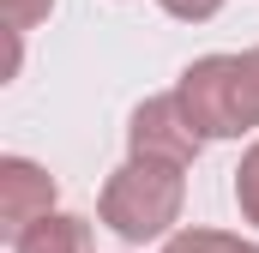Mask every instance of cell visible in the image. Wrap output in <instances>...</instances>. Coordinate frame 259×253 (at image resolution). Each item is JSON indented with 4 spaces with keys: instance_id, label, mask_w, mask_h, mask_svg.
Instances as JSON below:
<instances>
[{
    "instance_id": "52a82bcc",
    "label": "cell",
    "mask_w": 259,
    "mask_h": 253,
    "mask_svg": "<svg viewBox=\"0 0 259 253\" xmlns=\"http://www.w3.org/2000/svg\"><path fill=\"white\" fill-rule=\"evenodd\" d=\"M235 205H241L247 223H259V145L241 157V169H235Z\"/></svg>"
},
{
    "instance_id": "8992f818",
    "label": "cell",
    "mask_w": 259,
    "mask_h": 253,
    "mask_svg": "<svg viewBox=\"0 0 259 253\" xmlns=\"http://www.w3.org/2000/svg\"><path fill=\"white\" fill-rule=\"evenodd\" d=\"M163 253H259V247L241 235H223V229H181L163 241Z\"/></svg>"
},
{
    "instance_id": "277c9868",
    "label": "cell",
    "mask_w": 259,
    "mask_h": 253,
    "mask_svg": "<svg viewBox=\"0 0 259 253\" xmlns=\"http://www.w3.org/2000/svg\"><path fill=\"white\" fill-rule=\"evenodd\" d=\"M42 217H55V175L30 157H0V229L18 241Z\"/></svg>"
},
{
    "instance_id": "9c48e42d",
    "label": "cell",
    "mask_w": 259,
    "mask_h": 253,
    "mask_svg": "<svg viewBox=\"0 0 259 253\" xmlns=\"http://www.w3.org/2000/svg\"><path fill=\"white\" fill-rule=\"evenodd\" d=\"M217 6H223V0H163V12H169V18H187V24L217 18Z\"/></svg>"
},
{
    "instance_id": "6da1fadb",
    "label": "cell",
    "mask_w": 259,
    "mask_h": 253,
    "mask_svg": "<svg viewBox=\"0 0 259 253\" xmlns=\"http://www.w3.org/2000/svg\"><path fill=\"white\" fill-rule=\"evenodd\" d=\"M175 97L187 103V115L205 139H241L247 126H259V49L193 61L181 72Z\"/></svg>"
},
{
    "instance_id": "5b68a950",
    "label": "cell",
    "mask_w": 259,
    "mask_h": 253,
    "mask_svg": "<svg viewBox=\"0 0 259 253\" xmlns=\"http://www.w3.org/2000/svg\"><path fill=\"white\" fill-rule=\"evenodd\" d=\"M12 253H91V223H84V217L55 211V217L30 223V229L12 241Z\"/></svg>"
},
{
    "instance_id": "7a4b0ae2",
    "label": "cell",
    "mask_w": 259,
    "mask_h": 253,
    "mask_svg": "<svg viewBox=\"0 0 259 253\" xmlns=\"http://www.w3.org/2000/svg\"><path fill=\"white\" fill-rule=\"evenodd\" d=\"M181 169L175 163H151L127 157L109 181H103V223L121 241H157L169 235V223L181 217Z\"/></svg>"
},
{
    "instance_id": "ba28073f",
    "label": "cell",
    "mask_w": 259,
    "mask_h": 253,
    "mask_svg": "<svg viewBox=\"0 0 259 253\" xmlns=\"http://www.w3.org/2000/svg\"><path fill=\"white\" fill-rule=\"evenodd\" d=\"M49 12H55V0H6V24H12V36L30 30V24L49 18Z\"/></svg>"
},
{
    "instance_id": "3957f363",
    "label": "cell",
    "mask_w": 259,
    "mask_h": 253,
    "mask_svg": "<svg viewBox=\"0 0 259 253\" xmlns=\"http://www.w3.org/2000/svg\"><path fill=\"white\" fill-rule=\"evenodd\" d=\"M127 145H133V157H151V163H175V169H187V163L199 157V145H205V133L193 126L187 103L169 91V97H151V103L133 109Z\"/></svg>"
}]
</instances>
